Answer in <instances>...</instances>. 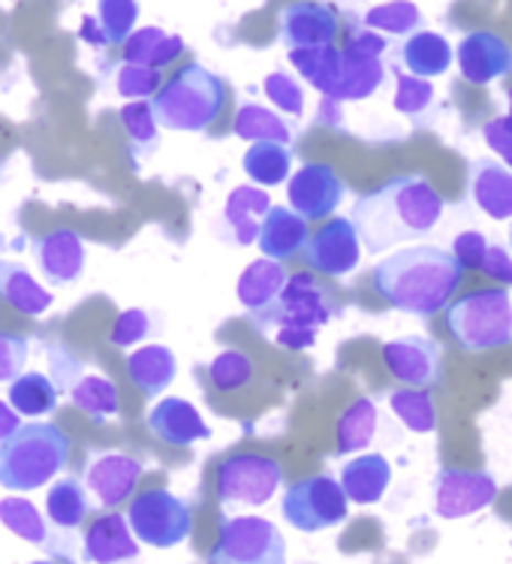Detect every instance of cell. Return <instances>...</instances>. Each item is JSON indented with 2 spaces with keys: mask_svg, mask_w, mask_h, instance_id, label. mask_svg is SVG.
I'll use <instances>...</instances> for the list:
<instances>
[{
  "mask_svg": "<svg viewBox=\"0 0 512 564\" xmlns=\"http://www.w3.org/2000/svg\"><path fill=\"white\" fill-rule=\"evenodd\" d=\"M160 85H163V76L154 67H142V64L124 61L121 67L115 69V91L127 97V100H149Z\"/></svg>",
  "mask_w": 512,
  "mask_h": 564,
  "instance_id": "46",
  "label": "cell"
},
{
  "mask_svg": "<svg viewBox=\"0 0 512 564\" xmlns=\"http://www.w3.org/2000/svg\"><path fill=\"white\" fill-rule=\"evenodd\" d=\"M506 100H510L506 116L489 118V121L482 124V142L501 158V163H506L512 170V88L506 91Z\"/></svg>",
  "mask_w": 512,
  "mask_h": 564,
  "instance_id": "48",
  "label": "cell"
},
{
  "mask_svg": "<svg viewBox=\"0 0 512 564\" xmlns=\"http://www.w3.org/2000/svg\"><path fill=\"white\" fill-rule=\"evenodd\" d=\"M79 36L85 40V43H91V46H106V40H102L100 28H97V19H94V15H88V19L81 22Z\"/></svg>",
  "mask_w": 512,
  "mask_h": 564,
  "instance_id": "53",
  "label": "cell"
},
{
  "mask_svg": "<svg viewBox=\"0 0 512 564\" xmlns=\"http://www.w3.org/2000/svg\"><path fill=\"white\" fill-rule=\"evenodd\" d=\"M0 522H3V529H10L15 538L34 543V546H43L46 553L64 555V558H67V553H64V546H61V541L55 538V531H52V525L46 522V517H43L28 498H3V501H0Z\"/></svg>",
  "mask_w": 512,
  "mask_h": 564,
  "instance_id": "28",
  "label": "cell"
},
{
  "mask_svg": "<svg viewBox=\"0 0 512 564\" xmlns=\"http://www.w3.org/2000/svg\"><path fill=\"white\" fill-rule=\"evenodd\" d=\"M284 484L281 462L262 453H232L217 465L215 489L224 507H262Z\"/></svg>",
  "mask_w": 512,
  "mask_h": 564,
  "instance_id": "10",
  "label": "cell"
},
{
  "mask_svg": "<svg viewBox=\"0 0 512 564\" xmlns=\"http://www.w3.org/2000/svg\"><path fill=\"white\" fill-rule=\"evenodd\" d=\"M290 64L298 76L314 88V91L329 100L335 85H338V67H341V48L335 46H307L290 48Z\"/></svg>",
  "mask_w": 512,
  "mask_h": 564,
  "instance_id": "35",
  "label": "cell"
},
{
  "mask_svg": "<svg viewBox=\"0 0 512 564\" xmlns=\"http://www.w3.org/2000/svg\"><path fill=\"white\" fill-rule=\"evenodd\" d=\"M389 408L416 435H428L437 429V408H434L428 390H416V387L392 390L389 392Z\"/></svg>",
  "mask_w": 512,
  "mask_h": 564,
  "instance_id": "41",
  "label": "cell"
},
{
  "mask_svg": "<svg viewBox=\"0 0 512 564\" xmlns=\"http://www.w3.org/2000/svg\"><path fill=\"white\" fill-rule=\"evenodd\" d=\"M31 357V341L24 335L0 333V383H10L24 371V362Z\"/></svg>",
  "mask_w": 512,
  "mask_h": 564,
  "instance_id": "49",
  "label": "cell"
},
{
  "mask_svg": "<svg viewBox=\"0 0 512 564\" xmlns=\"http://www.w3.org/2000/svg\"><path fill=\"white\" fill-rule=\"evenodd\" d=\"M479 272L491 281H498L501 288H512V257L503 245H489L482 260H479Z\"/></svg>",
  "mask_w": 512,
  "mask_h": 564,
  "instance_id": "51",
  "label": "cell"
},
{
  "mask_svg": "<svg viewBox=\"0 0 512 564\" xmlns=\"http://www.w3.org/2000/svg\"><path fill=\"white\" fill-rule=\"evenodd\" d=\"M28 564H55V562H28Z\"/></svg>",
  "mask_w": 512,
  "mask_h": 564,
  "instance_id": "55",
  "label": "cell"
},
{
  "mask_svg": "<svg viewBox=\"0 0 512 564\" xmlns=\"http://www.w3.org/2000/svg\"><path fill=\"white\" fill-rule=\"evenodd\" d=\"M434 104H437V94H434L432 82L420 79V76H410V73H401V69L395 73V97H392L395 112H401L413 124L422 127L428 112H434Z\"/></svg>",
  "mask_w": 512,
  "mask_h": 564,
  "instance_id": "42",
  "label": "cell"
},
{
  "mask_svg": "<svg viewBox=\"0 0 512 564\" xmlns=\"http://www.w3.org/2000/svg\"><path fill=\"white\" fill-rule=\"evenodd\" d=\"M69 399L97 426L106 423V420H112V416H118V411H121L118 387L109 378H102V375H81L69 387Z\"/></svg>",
  "mask_w": 512,
  "mask_h": 564,
  "instance_id": "38",
  "label": "cell"
},
{
  "mask_svg": "<svg viewBox=\"0 0 512 564\" xmlns=\"http://www.w3.org/2000/svg\"><path fill=\"white\" fill-rule=\"evenodd\" d=\"M151 333V314L142 308H127L115 317L112 329H109V345L112 347H133Z\"/></svg>",
  "mask_w": 512,
  "mask_h": 564,
  "instance_id": "47",
  "label": "cell"
},
{
  "mask_svg": "<svg viewBox=\"0 0 512 564\" xmlns=\"http://www.w3.org/2000/svg\"><path fill=\"white\" fill-rule=\"evenodd\" d=\"M208 564H286L281 529L262 517H232L220 522Z\"/></svg>",
  "mask_w": 512,
  "mask_h": 564,
  "instance_id": "11",
  "label": "cell"
},
{
  "mask_svg": "<svg viewBox=\"0 0 512 564\" xmlns=\"http://www.w3.org/2000/svg\"><path fill=\"white\" fill-rule=\"evenodd\" d=\"M149 429L154 432V438L172 444V447H194L196 441L211 438V426L196 411V404L182 395L160 399L149 411Z\"/></svg>",
  "mask_w": 512,
  "mask_h": 564,
  "instance_id": "21",
  "label": "cell"
},
{
  "mask_svg": "<svg viewBox=\"0 0 512 564\" xmlns=\"http://www.w3.org/2000/svg\"><path fill=\"white\" fill-rule=\"evenodd\" d=\"M347 196L344 178L329 163H305L286 178V203L305 220L329 218Z\"/></svg>",
  "mask_w": 512,
  "mask_h": 564,
  "instance_id": "15",
  "label": "cell"
},
{
  "mask_svg": "<svg viewBox=\"0 0 512 564\" xmlns=\"http://www.w3.org/2000/svg\"><path fill=\"white\" fill-rule=\"evenodd\" d=\"M461 79L470 85H491L512 76V46L494 31H470L456 46Z\"/></svg>",
  "mask_w": 512,
  "mask_h": 564,
  "instance_id": "16",
  "label": "cell"
},
{
  "mask_svg": "<svg viewBox=\"0 0 512 564\" xmlns=\"http://www.w3.org/2000/svg\"><path fill=\"white\" fill-rule=\"evenodd\" d=\"M446 329L465 354L512 345V296L506 288L470 290L446 305Z\"/></svg>",
  "mask_w": 512,
  "mask_h": 564,
  "instance_id": "6",
  "label": "cell"
},
{
  "mask_svg": "<svg viewBox=\"0 0 512 564\" xmlns=\"http://www.w3.org/2000/svg\"><path fill=\"white\" fill-rule=\"evenodd\" d=\"M142 471H145L142 459L130 453H100L91 459L81 484L102 507L115 510L133 498Z\"/></svg>",
  "mask_w": 512,
  "mask_h": 564,
  "instance_id": "17",
  "label": "cell"
},
{
  "mask_svg": "<svg viewBox=\"0 0 512 564\" xmlns=\"http://www.w3.org/2000/svg\"><path fill=\"white\" fill-rule=\"evenodd\" d=\"M307 242V220L286 206H269L262 215L260 230H257V245L262 257H269L274 263H286L296 253H302Z\"/></svg>",
  "mask_w": 512,
  "mask_h": 564,
  "instance_id": "23",
  "label": "cell"
},
{
  "mask_svg": "<svg viewBox=\"0 0 512 564\" xmlns=\"http://www.w3.org/2000/svg\"><path fill=\"white\" fill-rule=\"evenodd\" d=\"M377 435V404L371 399H356L344 408L335 426V453L338 456H350L364 449Z\"/></svg>",
  "mask_w": 512,
  "mask_h": 564,
  "instance_id": "37",
  "label": "cell"
},
{
  "mask_svg": "<svg viewBox=\"0 0 512 564\" xmlns=\"http://www.w3.org/2000/svg\"><path fill=\"white\" fill-rule=\"evenodd\" d=\"M85 564H139V541L121 513H102L88 525L81 538Z\"/></svg>",
  "mask_w": 512,
  "mask_h": 564,
  "instance_id": "20",
  "label": "cell"
},
{
  "mask_svg": "<svg viewBox=\"0 0 512 564\" xmlns=\"http://www.w3.org/2000/svg\"><path fill=\"white\" fill-rule=\"evenodd\" d=\"M399 61L410 76L437 79V76H446L449 67L456 64V48L449 46V40L437 31H413L401 43Z\"/></svg>",
  "mask_w": 512,
  "mask_h": 564,
  "instance_id": "24",
  "label": "cell"
},
{
  "mask_svg": "<svg viewBox=\"0 0 512 564\" xmlns=\"http://www.w3.org/2000/svg\"><path fill=\"white\" fill-rule=\"evenodd\" d=\"M383 366L389 375L404 383V387H416V390H432L440 383V371H444V347L432 335H404V338H392L380 350Z\"/></svg>",
  "mask_w": 512,
  "mask_h": 564,
  "instance_id": "13",
  "label": "cell"
},
{
  "mask_svg": "<svg viewBox=\"0 0 512 564\" xmlns=\"http://www.w3.org/2000/svg\"><path fill=\"white\" fill-rule=\"evenodd\" d=\"M498 484L489 471L440 468L434 477V510L444 519L473 517L494 501Z\"/></svg>",
  "mask_w": 512,
  "mask_h": 564,
  "instance_id": "14",
  "label": "cell"
},
{
  "mask_svg": "<svg viewBox=\"0 0 512 564\" xmlns=\"http://www.w3.org/2000/svg\"><path fill=\"white\" fill-rule=\"evenodd\" d=\"M362 24L383 36H410L422 31V10L413 0H389L364 12Z\"/></svg>",
  "mask_w": 512,
  "mask_h": 564,
  "instance_id": "40",
  "label": "cell"
},
{
  "mask_svg": "<svg viewBox=\"0 0 512 564\" xmlns=\"http://www.w3.org/2000/svg\"><path fill=\"white\" fill-rule=\"evenodd\" d=\"M486 248H489V239H486V232L479 230H465L453 239V257H456L461 269H479V260H482Z\"/></svg>",
  "mask_w": 512,
  "mask_h": 564,
  "instance_id": "50",
  "label": "cell"
},
{
  "mask_svg": "<svg viewBox=\"0 0 512 564\" xmlns=\"http://www.w3.org/2000/svg\"><path fill=\"white\" fill-rule=\"evenodd\" d=\"M262 91L269 97V104L286 118H302L305 116V88L293 79L290 73H269L262 82Z\"/></svg>",
  "mask_w": 512,
  "mask_h": 564,
  "instance_id": "45",
  "label": "cell"
},
{
  "mask_svg": "<svg viewBox=\"0 0 512 564\" xmlns=\"http://www.w3.org/2000/svg\"><path fill=\"white\" fill-rule=\"evenodd\" d=\"M510 248H512V227H510Z\"/></svg>",
  "mask_w": 512,
  "mask_h": 564,
  "instance_id": "56",
  "label": "cell"
},
{
  "mask_svg": "<svg viewBox=\"0 0 512 564\" xmlns=\"http://www.w3.org/2000/svg\"><path fill=\"white\" fill-rule=\"evenodd\" d=\"M121 46H124V61L154 69L170 67L172 61H178L184 55L182 36L166 34L163 28H137Z\"/></svg>",
  "mask_w": 512,
  "mask_h": 564,
  "instance_id": "33",
  "label": "cell"
},
{
  "mask_svg": "<svg viewBox=\"0 0 512 564\" xmlns=\"http://www.w3.org/2000/svg\"><path fill=\"white\" fill-rule=\"evenodd\" d=\"M465 269L453 251L437 245H413L389 253L371 272L377 296L395 312L434 317L456 296Z\"/></svg>",
  "mask_w": 512,
  "mask_h": 564,
  "instance_id": "2",
  "label": "cell"
},
{
  "mask_svg": "<svg viewBox=\"0 0 512 564\" xmlns=\"http://www.w3.org/2000/svg\"><path fill=\"white\" fill-rule=\"evenodd\" d=\"M0 296L24 317H43L55 305L52 293L19 263H0Z\"/></svg>",
  "mask_w": 512,
  "mask_h": 564,
  "instance_id": "30",
  "label": "cell"
},
{
  "mask_svg": "<svg viewBox=\"0 0 512 564\" xmlns=\"http://www.w3.org/2000/svg\"><path fill=\"white\" fill-rule=\"evenodd\" d=\"M118 118L124 124L133 163L139 166V161H145V158H151L160 149V124L157 118H154V109H151L149 100H133V104L121 106Z\"/></svg>",
  "mask_w": 512,
  "mask_h": 564,
  "instance_id": "39",
  "label": "cell"
},
{
  "mask_svg": "<svg viewBox=\"0 0 512 564\" xmlns=\"http://www.w3.org/2000/svg\"><path fill=\"white\" fill-rule=\"evenodd\" d=\"M338 31V12L323 0H296L281 12V43L286 48L335 46Z\"/></svg>",
  "mask_w": 512,
  "mask_h": 564,
  "instance_id": "18",
  "label": "cell"
},
{
  "mask_svg": "<svg viewBox=\"0 0 512 564\" xmlns=\"http://www.w3.org/2000/svg\"><path fill=\"white\" fill-rule=\"evenodd\" d=\"M57 383L46 378L43 371H22L19 378L10 380V392H7V402L12 404V411L28 420L36 416H48L57 411Z\"/></svg>",
  "mask_w": 512,
  "mask_h": 564,
  "instance_id": "34",
  "label": "cell"
},
{
  "mask_svg": "<svg viewBox=\"0 0 512 564\" xmlns=\"http://www.w3.org/2000/svg\"><path fill=\"white\" fill-rule=\"evenodd\" d=\"M3 170H7V163H3V158H0V178H3Z\"/></svg>",
  "mask_w": 512,
  "mask_h": 564,
  "instance_id": "54",
  "label": "cell"
},
{
  "mask_svg": "<svg viewBox=\"0 0 512 564\" xmlns=\"http://www.w3.org/2000/svg\"><path fill=\"white\" fill-rule=\"evenodd\" d=\"M281 517L296 531L317 534V531L335 529V525L347 522L350 501L331 474H314V477L286 486L284 498H281Z\"/></svg>",
  "mask_w": 512,
  "mask_h": 564,
  "instance_id": "9",
  "label": "cell"
},
{
  "mask_svg": "<svg viewBox=\"0 0 512 564\" xmlns=\"http://www.w3.org/2000/svg\"><path fill=\"white\" fill-rule=\"evenodd\" d=\"M88 510V489L79 477H61L46 492V522L61 534L79 529Z\"/></svg>",
  "mask_w": 512,
  "mask_h": 564,
  "instance_id": "31",
  "label": "cell"
},
{
  "mask_svg": "<svg viewBox=\"0 0 512 564\" xmlns=\"http://www.w3.org/2000/svg\"><path fill=\"white\" fill-rule=\"evenodd\" d=\"M69 438L52 423H28L0 441V486L10 492H36L67 468Z\"/></svg>",
  "mask_w": 512,
  "mask_h": 564,
  "instance_id": "4",
  "label": "cell"
},
{
  "mask_svg": "<svg viewBox=\"0 0 512 564\" xmlns=\"http://www.w3.org/2000/svg\"><path fill=\"white\" fill-rule=\"evenodd\" d=\"M284 281V263H274L269 257H260V260H253V263L239 275L236 296H239L241 305L248 308V314L262 312V308H269V305L277 300Z\"/></svg>",
  "mask_w": 512,
  "mask_h": 564,
  "instance_id": "32",
  "label": "cell"
},
{
  "mask_svg": "<svg viewBox=\"0 0 512 564\" xmlns=\"http://www.w3.org/2000/svg\"><path fill=\"white\" fill-rule=\"evenodd\" d=\"M232 137L248 139V142L272 139V142L293 145V139H296V127L290 124L281 112H272L269 106L241 104L239 112H236V121H232Z\"/></svg>",
  "mask_w": 512,
  "mask_h": 564,
  "instance_id": "36",
  "label": "cell"
},
{
  "mask_svg": "<svg viewBox=\"0 0 512 564\" xmlns=\"http://www.w3.org/2000/svg\"><path fill=\"white\" fill-rule=\"evenodd\" d=\"M335 317V300L331 293L317 278L307 275V272H293L286 275L284 288L277 293V300L253 312L251 321L265 329V326H277L274 341L286 350H305L317 341L319 326Z\"/></svg>",
  "mask_w": 512,
  "mask_h": 564,
  "instance_id": "5",
  "label": "cell"
},
{
  "mask_svg": "<svg viewBox=\"0 0 512 564\" xmlns=\"http://www.w3.org/2000/svg\"><path fill=\"white\" fill-rule=\"evenodd\" d=\"M293 161H296L293 145L260 139V142H253L251 149L244 151L241 170H244V175L251 178L253 185H262L272 191L277 185H286V178L293 173Z\"/></svg>",
  "mask_w": 512,
  "mask_h": 564,
  "instance_id": "29",
  "label": "cell"
},
{
  "mask_svg": "<svg viewBox=\"0 0 512 564\" xmlns=\"http://www.w3.org/2000/svg\"><path fill=\"white\" fill-rule=\"evenodd\" d=\"M341 489L353 505H377L392 484V465L383 453H362L341 468Z\"/></svg>",
  "mask_w": 512,
  "mask_h": 564,
  "instance_id": "25",
  "label": "cell"
},
{
  "mask_svg": "<svg viewBox=\"0 0 512 564\" xmlns=\"http://www.w3.org/2000/svg\"><path fill=\"white\" fill-rule=\"evenodd\" d=\"M467 194L491 220H512V170L494 158L467 163Z\"/></svg>",
  "mask_w": 512,
  "mask_h": 564,
  "instance_id": "22",
  "label": "cell"
},
{
  "mask_svg": "<svg viewBox=\"0 0 512 564\" xmlns=\"http://www.w3.org/2000/svg\"><path fill=\"white\" fill-rule=\"evenodd\" d=\"M127 375L142 395L157 399L160 392L172 387V380L178 378V359L163 345L139 347L127 357Z\"/></svg>",
  "mask_w": 512,
  "mask_h": 564,
  "instance_id": "27",
  "label": "cell"
},
{
  "mask_svg": "<svg viewBox=\"0 0 512 564\" xmlns=\"http://www.w3.org/2000/svg\"><path fill=\"white\" fill-rule=\"evenodd\" d=\"M305 260L314 272L326 278L353 275L362 263V242L350 218H329L314 236H307L302 248Z\"/></svg>",
  "mask_w": 512,
  "mask_h": 564,
  "instance_id": "12",
  "label": "cell"
},
{
  "mask_svg": "<svg viewBox=\"0 0 512 564\" xmlns=\"http://www.w3.org/2000/svg\"><path fill=\"white\" fill-rule=\"evenodd\" d=\"M389 40L383 34H377L371 28H353L347 34V43L341 48V67H338V85L331 91L329 100H323V121H329L331 109H338L341 104H359L374 97L383 82H386V55Z\"/></svg>",
  "mask_w": 512,
  "mask_h": 564,
  "instance_id": "7",
  "label": "cell"
},
{
  "mask_svg": "<svg viewBox=\"0 0 512 564\" xmlns=\"http://www.w3.org/2000/svg\"><path fill=\"white\" fill-rule=\"evenodd\" d=\"M97 28L106 46H121L137 31L139 0H97Z\"/></svg>",
  "mask_w": 512,
  "mask_h": 564,
  "instance_id": "43",
  "label": "cell"
},
{
  "mask_svg": "<svg viewBox=\"0 0 512 564\" xmlns=\"http://www.w3.org/2000/svg\"><path fill=\"white\" fill-rule=\"evenodd\" d=\"M272 199L269 191L262 187L241 185L227 196L224 206V230L232 245H253L257 242V230H260L262 215L269 212Z\"/></svg>",
  "mask_w": 512,
  "mask_h": 564,
  "instance_id": "26",
  "label": "cell"
},
{
  "mask_svg": "<svg viewBox=\"0 0 512 564\" xmlns=\"http://www.w3.org/2000/svg\"><path fill=\"white\" fill-rule=\"evenodd\" d=\"M127 525L133 538L154 550L182 546L194 531V510L184 498L172 496L170 489H145L130 498L127 507Z\"/></svg>",
  "mask_w": 512,
  "mask_h": 564,
  "instance_id": "8",
  "label": "cell"
},
{
  "mask_svg": "<svg viewBox=\"0 0 512 564\" xmlns=\"http://www.w3.org/2000/svg\"><path fill=\"white\" fill-rule=\"evenodd\" d=\"M227 106V85L203 64H184L151 97L160 127L178 133H205Z\"/></svg>",
  "mask_w": 512,
  "mask_h": 564,
  "instance_id": "3",
  "label": "cell"
},
{
  "mask_svg": "<svg viewBox=\"0 0 512 564\" xmlns=\"http://www.w3.org/2000/svg\"><path fill=\"white\" fill-rule=\"evenodd\" d=\"M444 196L425 175H392L383 185L356 199L353 220L368 253L422 239L444 218Z\"/></svg>",
  "mask_w": 512,
  "mask_h": 564,
  "instance_id": "1",
  "label": "cell"
},
{
  "mask_svg": "<svg viewBox=\"0 0 512 564\" xmlns=\"http://www.w3.org/2000/svg\"><path fill=\"white\" fill-rule=\"evenodd\" d=\"M22 426V416L12 411L10 402H3L0 399V441H7L15 432V429Z\"/></svg>",
  "mask_w": 512,
  "mask_h": 564,
  "instance_id": "52",
  "label": "cell"
},
{
  "mask_svg": "<svg viewBox=\"0 0 512 564\" xmlns=\"http://www.w3.org/2000/svg\"><path fill=\"white\" fill-rule=\"evenodd\" d=\"M31 251L52 288H67L85 272V242L76 230L61 227L46 236H36L31 239Z\"/></svg>",
  "mask_w": 512,
  "mask_h": 564,
  "instance_id": "19",
  "label": "cell"
},
{
  "mask_svg": "<svg viewBox=\"0 0 512 564\" xmlns=\"http://www.w3.org/2000/svg\"><path fill=\"white\" fill-rule=\"evenodd\" d=\"M208 380L217 392H239L251 387L253 380V362L248 354H241L236 347H229L224 354H217L208 362Z\"/></svg>",
  "mask_w": 512,
  "mask_h": 564,
  "instance_id": "44",
  "label": "cell"
}]
</instances>
